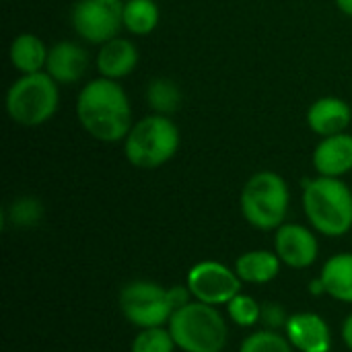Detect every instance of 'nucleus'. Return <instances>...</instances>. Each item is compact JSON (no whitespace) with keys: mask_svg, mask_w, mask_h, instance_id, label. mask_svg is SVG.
I'll use <instances>...</instances> for the list:
<instances>
[{"mask_svg":"<svg viewBox=\"0 0 352 352\" xmlns=\"http://www.w3.org/2000/svg\"><path fill=\"white\" fill-rule=\"evenodd\" d=\"M289 208L291 188L276 171H256L239 192V212L243 221L258 231H276L287 223Z\"/></svg>","mask_w":352,"mask_h":352,"instance_id":"4","label":"nucleus"},{"mask_svg":"<svg viewBox=\"0 0 352 352\" xmlns=\"http://www.w3.org/2000/svg\"><path fill=\"white\" fill-rule=\"evenodd\" d=\"M237 352H295V349L285 336V332L262 328L243 338Z\"/></svg>","mask_w":352,"mask_h":352,"instance_id":"22","label":"nucleus"},{"mask_svg":"<svg viewBox=\"0 0 352 352\" xmlns=\"http://www.w3.org/2000/svg\"><path fill=\"white\" fill-rule=\"evenodd\" d=\"M124 29L134 37L151 35L161 23V8L155 0H126L122 10Z\"/></svg>","mask_w":352,"mask_h":352,"instance_id":"19","label":"nucleus"},{"mask_svg":"<svg viewBox=\"0 0 352 352\" xmlns=\"http://www.w3.org/2000/svg\"><path fill=\"white\" fill-rule=\"evenodd\" d=\"M41 217H43V206L37 198L31 196H23L14 200L6 210V219L14 227H35L41 221Z\"/></svg>","mask_w":352,"mask_h":352,"instance_id":"24","label":"nucleus"},{"mask_svg":"<svg viewBox=\"0 0 352 352\" xmlns=\"http://www.w3.org/2000/svg\"><path fill=\"white\" fill-rule=\"evenodd\" d=\"M177 344L167 326L144 328L132 338L130 352H175Z\"/></svg>","mask_w":352,"mask_h":352,"instance_id":"23","label":"nucleus"},{"mask_svg":"<svg viewBox=\"0 0 352 352\" xmlns=\"http://www.w3.org/2000/svg\"><path fill=\"white\" fill-rule=\"evenodd\" d=\"M167 328L182 352H223L229 342V322L219 307L196 299L175 309Z\"/></svg>","mask_w":352,"mask_h":352,"instance_id":"5","label":"nucleus"},{"mask_svg":"<svg viewBox=\"0 0 352 352\" xmlns=\"http://www.w3.org/2000/svg\"><path fill=\"white\" fill-rule=\"evenodd\" d=\"M118 305L128 324L138 330L167 326L175 307L169 287L155 280H130L120 289Z\"/></svg>","mask_w":352,"mask_h":352,"instance_id":"7","label":"nucleus"},{"mask_svg":"<svg viewBox=\"0 0 352 352\" xmlns=\"http://www.w3.org/2000/svg\"><path fill=\"white\" fill-rule=\"evenodd\" d=\"M89 68V52L70 39H62L50 45L45 72L62 87V85H76Z\"/></svg>","mask_w":352,"mask_h":352,"instance_id":"14","label":"nucleus"},{"mask_svg":"<svg viewBox=\"0 0 352 352\" xmlns=\"http://www.w3.org/2000/svg\"><path fill=\"white\" fill-rule=\"evenodd\" d=\"M225 311L231 324L243 330H252L262 322V303L256 297L245 295L243 291L225 305Z\"/></svg>","mask_w":352,"mask_h":352,"instance_id":"21","label":"nucleus"},{"mask_svg":"<svg viewBox=\"0 0 352 352\" xmlns=\"http://www.w3.org/2000/svg\"><path fill=\"white\" fill-rule=\"evenodd\" d=\"M186 285L196 301L214 307H225L243 291V280L237 276L235 268L217 260L196 262L188 270Z\"/></svg>","mask_w":352,"mask_h":352,"instance_id":"9","label":"nucleus"},{"mask_svg":"<svg viewBox=\"0 0 352 352\" xmlns=\"http://www.w3.org/2000/svg\"><path fill=\"white\" fill-rule=\"evenodd\" d=\"M311 165L318 175L344 179L352 171V134L340 132L320 138L311 153Z\"/></svg>","mask_w":352,"mask_h":352,"instance_id":"13","label":"nucleus"},{"mask_svg":"<svg viewBox=\"0 0 352 352\" xmlns=\"http://www.w3.org/2000/svg\"><path fill=\"white\" fill-rule=\"evenodd\" d=\"M182 146L179 126L171 116L151 113L134 122L122 142L126 161L144 171L161 169L167 165Z\"/></svg>","mask_w":352,"mask_h":352,"instance_id":"3","label":"nucleus"},{"mask_svg":"<svg viewBox=\"0 0 352 352\" xmlns=\"http://www.w3.org/2000/svg\"><path fill=\"white\" fill-rule=\"evenodd\" d=\"M80 128L95 140L113 144L124 142L134 126L132 101L120 80L97 76L82 85L74 101Z\"/></svg>","mask_w":352,"mask_h":352,"instance_id":"1","label":"nucleus"},{"mask_svg":"<svg viewBox=\"0 0 352 352\" xmlns=\"http://www.w3.org/2000/svg\"><path fill=\"white\" fill-rule=\"evenodd\" d=\"M144 99L151 111L161 113V116H173L182 107V101H184L182 89L177 87V82L165 76H157L148 82L144 91Z\"/></svg>","mask_w":352,"mask_h":352,"instance_id":"20","label":"nucleus"},{"mask_svg":"<svg viewBox=\"0 0 352 352\" xmlns=\"http://www.w3.org/2000/svg\"><path fill=\"white\" fill-rule=\"evenodd\" d=\"M289 316L287 309L276 303V301H264L262 303V322L260 326L266 328V330H278V332H285V326L289 322Z\"/></svg>","mask_w":352,"mask_h":352,"instance_id":"25","label":"nucleus"},{"mask_svg":"<svg viewBox=\"0 0 352 352\" xmlns=\"http://www.w3.org/2000/svg\"><path fill=\"white\" fill-rule=\"evenodd\" d=\"M274 252L283 266L293 270H307L320 258L318 233L309 225L285 223L274 231Z\"/></svg>","mask_w":352,"mask_h":352,"instance_id":"10","label":"nucleus"},{"mask_svg":"<svg viewBox=\"0 0 352 352\" xmlns=\"http://www.w3.org/2000/svg\"><path fill=\"white\" fill-rule=\"evenodd\" d=\"M285 336L297 352H330L334 344L330 324L316 311L291 314Z\"/></svg>","mask_w":352,"mask_h":352,"instance_id":"11","label":"nucleus"},{"mask_svg":"<svg viewBox=\"0 0 352 352\" xmlns=\"http://www.w3.org/2000/svg\"><path fill=\"white\" fill-rule=\"evenodd\" d=\"M305 124L320 138L346 132L352 124V105L338 95L318 97L305 111Z\"/></svg>","mask_w":352,"mask_h":352,"instance_id":"12","label":"nucleus"},{"mask_svg":"<svg viewBox=\"0 0 352 352\" xmlns=\"http://www.w3.org/2000/svg\"><path fill=\"white\" fill-rule=\"evenodd\" d=\"M138 47L130 37H113L105 43L99 45L97 56H95V68L99 76L111 78V80H122L130 76L136 66H138Z\"/></svg>","mask_w":352,"mask_h":352,"instance_id":"15","label":"nucleus"},{"mask_svg":"<svg viewBox=\"0 0 352 352\" xmlns=\"http://www.w3.org/2000/svg\"><path fill=\"white\" fill-rule=\"evenodd\" d=\"M301 206L318 235L338 239L352 231V190L344 179L324 175L305 179Z\"/></svg>","mask_w":352,"mask_h":352,"instance_id":"2","label":"nucleus"},{"mask_svg":"<svg viewBox=\"0 0 352 352\" xmlns=\"http://www.w3.org/2000/svg\"><path fill=\"white\" fill-rule=\"evenodd\" d=\"M340 338H342L344 346L352 352V311L344 318V322L340 326Z\"/></svg>","mask_w":352,"mask_h":352,"instance_id":"26","label":"nucleus"},{"mask_svg":"<svg viewBox=\"0 0 352 352\" xmlns=\"http://www.w3.org/2000/svg\"><path fill=\"white\" fill-rule=\"evenodd\" d=\"M122 10L124 0H76L70 10V23L82 41L101 45L124 29Z\"/></svg>","mask_w":352,"mask_h":352,"instance_id":"8","label":"nucleus"},{"mask_svg":"<svg viewBox=\"0 0 352 352\" xmlns=\"http://www.w3.org/2000/svg\"><path fill=\"white\" fill-rule=\"evenodd\" d=\"M4 107L14 124L23 128L41 126L60 107V85L47 72L21 74L6 91Z\"/></svg>","mask_w":352,"mask_h":352,"instance_id":"6","label":"nucleus"},{"mask_svg":"<svg viewBox=\"0 0 352 352\" xmlns=\"http://www.w3.org/2000/svg\"><path fill=\"white\" fill-rule=\"evenodd\" d=\"M50 47L45 41L29 31H23L12 37L8 45V60L19 74H35L45 72Z\"/></svg>","mask_w":352,"mask_h":352,"instance_id":"17","label":"nucleus"},{"mask_svg":"<svg viewBox=\"0 0 352 352\" xmlns=\"http://www.w3.org/2000/svg\"><path fill=\"white\" fill-rule=\"evenodd\" d=\"M124 2H126V0H124Z\"/></svg>","mask_w":352,"mask_h":352,"instance_id":"28","label":"nucleus"},{"mask_svg":"<svg viewBox=\"0 0 352 352\" xmlns=\"http://www.w3.org/2000/svg\"><path fill=\"white\" fill-rule=\"evenodd\" d=\"M338 10L344 14V16H351L352 19V0H334Z\"/></svg>","mask_w":352,"mask_h":352,"instance_id":"27","label":"nucleus"},{"mask_svg":"<svg viewBox=\"0 0 352 352\" xmlns=\"http://www.w3.org/2000/svg\"><path fill=\"white\" fill-rule=\"evenodd\" d=\"M318 280L322 283L326 297L352 305V252L330 256L324 262Z\"/></svg>","mask_w":352,"mask_h":352,"instance_id":"16","label":"nucleus"},{"mask_svg":"<svg viewBox=\"0 0 352 352\" xmlns=\"http://www.w3.org/2000/svg\"><path fill=\"white\" fill-rule=\"evenodd\" d=\"M233 268L243 285H268L278 278L283 262L274 250H250L237 256Z\"/></svg>","mask_w":352,"mask_h":352,"instance_id":"18","label":"nucleus"}]
</instances>
